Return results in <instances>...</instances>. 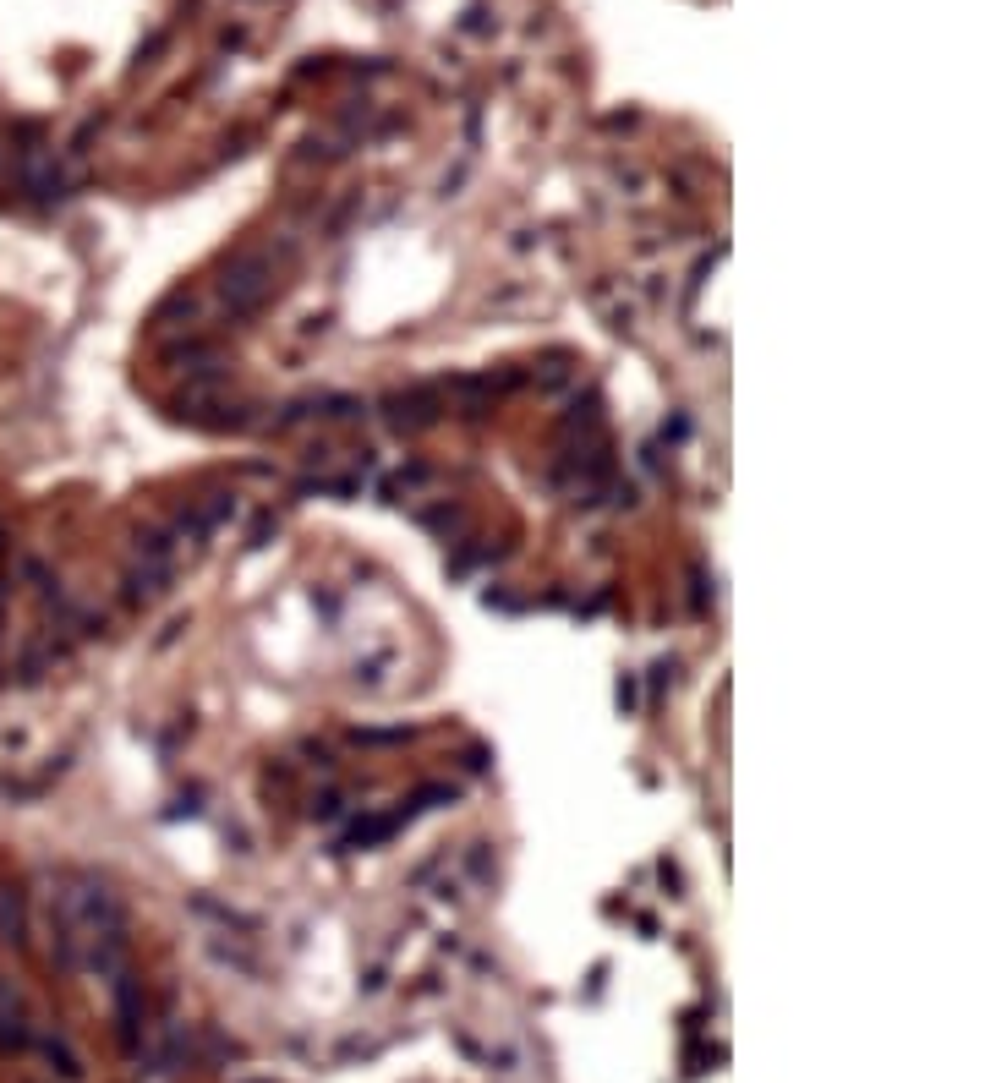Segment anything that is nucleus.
Returning <instances> with one entry per match:
<instances>
[{
    "mask_svg": "<svg viewBox=\"0 0 985 1083\" xmlns=\"http://www.w3.org/2000/svg\"><path fill=\"white\" fill-rule=\"evenodd\" d=\"M6 591H11V580H6V575H0V613H6Z\"/></svg>",
    "mask_w": 985,
    "mask_h": 1083,
    "instance_id": "nucleus-7",
    "label": "nucleus"
},
{
    "mask_svg": "<svg viewBox=\"0 0 985 1083\" xmlns=\"http://www.w3.org/2000/svg\"><path fill=\"white\" fill-rule=\"evenodd\" d=\"M389 422L400 433H416V427H433L438 422V389H411V394H389L384 400Z\"/></svg>",
    "mask_w": 985,
    "mask_h": 1083,
    "instance_id": "nucleus-3",
    "label": "nucleus"
},
{
    "mask_svg": "<svg viewBox=\"0 0 985 1083\" xmlns=\"http://www.w3.org/2000/svg\"><path fill=\"white\" fill-rule=\"evenodd\" d=\"M22 186H28L39 203H61L66 197V176L55 170L50 154H22Z\"/></svg>",
    "mask_w": 985,
    "mask_h": 1083,
    "instance_id": "nucleus-4",
    "label": "nucleus"
},
{
    "mask_svg": "<svg viewBox=\"0 0 985 1083\" xmlns=\"http://www.w3.org/2000/svg\"><path fill=\"white\" fill-rule=\"evenodd\" d=\"M170 586V558H137L132 569H126V602H154L159 591Z\"/></svg>",
    "mask_w": 985,
    "mask_h": 1083,
    "instance_id": "nucleus-5",
    "label": "nucleus"
},
{
    "mask_svg": "<svg viewBox=\"0 0 985 1083\" xmlns=\"http://www.w3.org/2000/svg\"><path fill=\"white\" fill-rule=\"evenodd\" d=\"M0 547H6V537H0Z\"/></svg>",
    "mask_w": 985,
    "mask_h": 1083,
    "instance_id": "nucleus-8",
    "label": "nucleus"
},
{
    "mask_svg": "<svg viewBox=\"0 0 985 1083\" xmlns=\"http://www.w3.org/2000/svg\"><path fill=\"white\" fill-rule=\"evenodd\" d=\"M274 285H280V274H274V258H269V252H258V247L236 252V258L219 269V301H225L236 318H252V312L269 307Z\"/></svg>",
    "mask_w": 985,
    "mask_h": 1083,
    "instance_id": "nucleus-1",
    "label": "nucleus"
},
{
    "mask_svg": "<svg viewBox=\"0 0 985 1083\" xmlns=\"http://www.w3.org/2000/svg\"><path fill=\"white\" fill-rule=\"evenodd\" d=\"M0 947H28V903H22V887H0Z\"/></svg>",
    "mask_w": 985,
    "mask_h": 1083,
    "instance_id": "nucleus-6",
    "label": "nucleus"
},
{
    "mask_svg": "<svg viewBox=\"0 0 985 1083\" xmlns=\"http://www.w3.org/2000/svg\"><path fill=\"white\" fill-rule=\"evenodd\" d=\"M0 1045L6 1051H28L33 1045V1023H28V1001H22V991L0 974Z\"/></svg>",
    "mask_w": 985,
    "mask_h": 1083,
    "instance_id": "nucleus-2",
    "label": "nucleus"
}]
</instances>
